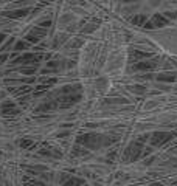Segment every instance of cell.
<instances>
[{"instance_id": "cell-1", "label": "cell", "mask_w": 177, "mask_h": 186, "mask_svg": "<svg viewBox=\"0 0 177 186\" xmlns=\"http://www.w3.org/2000/svg\"><path fill=\"white\" fill-rule=\"evenodd\" d=\"M141 155H143V147H141V143H138V141L129 144L128 149H126V152H124V158H126L128 161H135V160H138Z\"/></svg>"}, {"instance_id": "cell-2", "label": "cell", "mask_w": 177, "mask_h": 186, "mask_svg": "<svg viewBox=\"0 0 177 186\" xmlns=\"http://www.w3.org/2000/svg\"><path fill=\"white\" fill-rule=\"evenodd\" d=\"M176 132H155L151 137V144L152 146H163L165 143H168L173 137H176Z\"/></svg>"}, {"instance_id": "cell-3", "label": "cell", "mask_w": 177, "mask_h": 186, "mask_svg": "<svg viewBox=\"0 0 177 186\" xmlns=\"http://www.w3.org/2000/svg\"><path fill=\"white\" fill-rule=\"evenodd\" d=\"M169 23V20L165 17V16H160V14H155L149 22H146L143 27L144 28H148V30H152V28H162V27H165V25H168Z\"/></svg>"}, {"instance_id": "cell-4", "label": "cell", "mask_w": 177, "mask_h": 186, "mask_svg": "<svg viewBox=\"0 0 177 186\" xmlns=\"http://www.w3.org/2000/svg\"><path fill=\"white\" fill-rule=\"evenodd\" d=\"M47 36V30L42 28V27H36L31 33H28L27 36V42H39L42 37Z\"/></svg>"}, {"instance_id": "cell-5", "label": "cell", "mask_w": 177, "mask_h": 186, "mask_svg": "<svg viewBox=\"0 0 177 186\" xmlns=\"http://www.w3.org/2000/svg\"><path fill=\"white\" fill-rule=\"evenodd\" d=\"M155 67H157L155 61H141V62H137L132 68L137 70V71H151V70H154Z\"/></svg>"}, {"instance_id": "cell-6", "label": "cell", "mask_w": 177, "mask_h": 186, "mask_svg": "<svg viewBox=\"0 0 177 186\" xmlns=\"http://www.w3.org/2000/svg\"><path fill=\"white\" fill-rule=\"evenodd\" d=\"M157 81H163V82H174V81H177V75H176V73H173V71H169V73H162V75H159V76H157Z\"/></svg>"}, {"instance_id": "cell-7", "label": "cell", "mask_w": 177, "mask_h": 186, "mask_svg": "<svg viewBox=\"0 0 177 186\" xmlns=\"http://www.w3.org/2000/svg\"><path fill=\"white\" fill-rule=\"evenodd\" d=\"M30 12V8H25V9H17V11H13V12H5V16L11 17V19H17V17H22V16H27Z\"/></svg>"}, {"instance_id": "cell-8", "label": "cell", "mask_w": 177, "mask_h": 186, "mask_svg": "<svg viewBox=\"0 0 177 186\" xmlns=\"http://www.w3.org/2000/svg\"><path fill=\"white\" fill-rule=\"evenodd\" d=\"M64 186H84V180L83 179H78V177H70Z\"/></svg>"}, {"instance_id": "cell-9", "label": "cell", "mask_w": 177, "mask_h": 186, "mask_svg": "<svg viewBox=\"0 0 177 186\" xmlns=\"http://www.w3.org/2000/svg\"><path fill=\"white\" fill-rule=\"evenodd\" d=\"M146 22H148V17H146L144 14L135 16V17L132 19V23H134V25H141V27H143V25H144Z\"/></svg>"}, {"instance_id": "cell-10", "label": "cell", "mask_w": 177, "mask_h": 186, "mask_svg": "<svg viewBox=\"0 0 177 186\" xmlns=\"http://www.w3.org/2000/svg\"><path fill=\"white\" fill-rule=\"evenodd\" d=\"M151 54L149 53H143V51H132V57L135 59V62H138V59H143V57H149Z\"/></svg>"}, {"instance_id": "cell-11", "label": "cell", "mask_w": 177, "mask_h": 186, "mask_svg": "<svg viewBox=\"0 0 177 186\" xmlns=\"http://www.w3.org/2000/svg\"><path fill=\"white\" fill-rule=\"evenodd\" d=\"M28 45H30V42H23V41H20V42H17V44H16L14 50H16V51H22V50H27Z\"/></svg>"}, {"instance_id": "cell-12", "label": "cell", "mask_w": 177, "mask_h": 186, "mask_svg": "<svg viewBox=\"0 0 177 186\" xmlns=\"http://www.w3.org/2000/svg\"><path fill=\"white\" fill-rule=\"evenodd\" d=\"M19 144H20V147L27 149V147H30V146L33 144V141H31V140H22V141H20Z\"/></svg>"}, {"instance_id": "cell-13", "label": "cell", "mask_w": 177, "mask_h": 186, "mask_svg": "<svg viewBox=\"0 0 177 186\" xmlns=\"http://www.w3.org/2000/svg\"><path fill=\"white\" fill-rule=\"evenodd\" d=\"M131 90H132V92H137V93H144V92H146V89H144V87H141V86H134Z\"/></svg>"}, {"instance_id": "cell-14", "label": "cell", "mask_w": 177, "mask_h": 186, "mask_svg": "<svg viewBox=\"0 0 177 186\" xmlns=\"http://www.w3.org/2000/svg\"><path fill=\"white\" fill-rule=\"evenodd\" d=\"M47 65H48V68H56V67H61V62L51 61V62H47Z\"/></svg>"}, {"instance_id": "cell-15", "label": "cell", "mask_w": 177, "mask_h": 186, "mask_svg": "<svg viewBox=\"0 0 177 186\" xmlns=\"http://www.w3.org/2000/svg\"><path fill=\"white\" fill-rule=\"evenodd\" d=\"M13 44H14V39H13V37H11V41H8V42H6V44H5V45L2 46V51H6V50H8V48H9V46L13 45Z\"/></svg>"}, {"instance_id": "cell-16", "label": "cell", "mask_w": 177, "mask_h": 186, "mask_svg": "<svg viewBox=\"0 0 177 186\" xmlns=\"http://www.w3.org/2000/svg\"><path fill=\"white\" fill-rule=\"evenodd\" d=\"M50 25H51V20H44V22H41V23H39V27H42V28H45V30H47Z\"/></svg>"}, {"instance_id": "cell-17", "label": "cell", "mask_w": 177, "mask_h": 186, "mask_svg": "<svg viewBox=\"0 0 177 186\" xmlns=\"http://www.w3.org/2000/svg\"><path fill=\"white\" fill-rule=\"evenodd\" d=\"M36 68H22V73L23 75H30V73H34Z\"/></svg>"}, {"instance_id": "cell-18", "label": "cell", "mask_w": 177, "mask_h": 186, "mask_svg": "<svg viewBox=\"0 0 177 186\" xmlns=\"http://www.w3.org/2000/svg\"><path fill=\"white\" fill-rule=\"evenodd\" d=\"M27 186H45L44 183H41V182H33V183H28Z\"/></svg>"}, {"instance_id": "cell-19", "label": "cell", "mask_w": 177, "mask_h": 186, "mask_svg": "<svg viewBox=\"0 0 177 186\" xmlns=\"http://www.w3.org/2000/svg\"><path fill=\"white\" fill-rule=\"evenodd\" d=\"M6 59H8V54H2V56H0V64H2L3 61H6Z\"/></svg>"}, {"instance_id": "cell-20", "label": "cell", "mask_w": 177, "mask_h": 186, "mask_svg": "<svg viewBox=\"0 0 177 186\" xmlns=\"http://www.w3.org/2000/svg\"><path fill=\"white\" fill-rule=\"evenodd\" d=\"M3 41H5V34H2V33H0V44H2Z\"/></svg>"}, {"instance_id": "cell-21", "label": "cell", "mask_w": 177, "mask_h": 186, "mask_svg": "<svg viewBox=\"0 0 177 186\" xmlns=\"http://www.w3.org/2000/svg\"><path fill=\"white\" fill-rule=\"evenodd\" d=\"M152 186H162V185H160V183H154Z\"/></svg>"}, {"instance_id": "cell-22", "label": "cell", "mask_w": 177, "mask_h": 186, "mask_svg": "<svg viewBox=\"0 0 177 186\" xmlns=\"http://www.w3.org/2000/svg\"><path fill=\"white\" fill-rule=\"evenodd\" d=\"M124 2H128V3H129V2H134V0H124Z\"/></svg>"}]
</instances>
